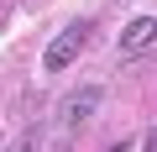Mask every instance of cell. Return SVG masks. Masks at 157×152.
<instances>
[{"mask_svg":"<svg viewBox=\"0 0 157 152\" xmlns=\"http://www.w3.org/2000/svg\"><path fill=\"white\" fill-rule=\"evenodd\" d=\"M89 32H94V21H84V16H78V21H68V26L47 42V53H42V73H63V68L78 58V47L89 42Z\"/></svg>","mask_w":157,"mask_h":152,"instance_id":"1","label":"cell"},{"mask_svg":"<svg viewBox=\"0 0 157 152\" xmlns=\"http://www.w3.org/2000/svg\"><path fill=\"white\" fill-rule=\"evenodd\" d=\"M100 105H105V89H100V84H78L73 95H63V105H58V126H63V131H84V126L94 121Z\"/></svg>","mask_w":157,"mask_h":152,"instance_id":"2","label":"cell"},{"mask_svg":"<svg viewBox=\"0 0 157 152\" xmlns=\"http://www.w3.org/2000/svg\"><path fill=\"white\" fill-rule=\"evenodd\" d=\"M152 47H157V16H131L126 32H121V58L136 63V58H147Z\"/></svg>","mask_w":157,"mask_h":152,"instance_id":"3","label":"cell"},{"mask_svg":"<svg viewBox=\"0 0 157 152\" xmlns=\"http://www.w3.org/2000/svg\"><path fill=\"white\" fill-rule=\"evenodd\" d=\"M11 152H37V131H26V136H21L16 147H11Z\"/></svg>","mask_w":157,"mask_h":152,"instance_id":"4","label":"cell"},{"mask_svg":"<svg viewBox=\"0 0 157 152\" xmlns=\"http://www.w3.org/2000/svg\"><path fill=\"white\" fill-rule=\"evenodd\" d=\"M141 152H157V126L147 131V147H141Z\"/></svg>","mask_w":157,"mask_h":152,"instance_id":"5","label":"cell"}]
</instances>
